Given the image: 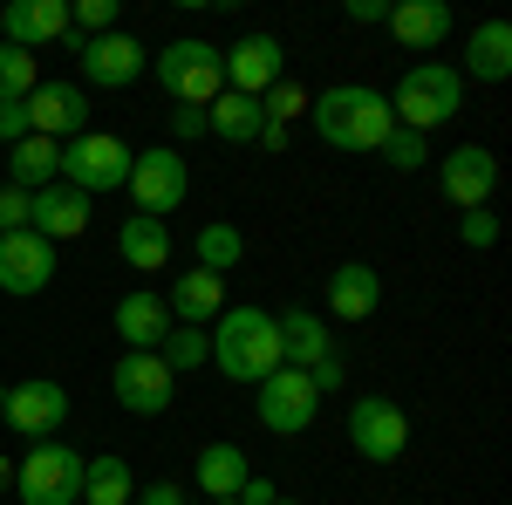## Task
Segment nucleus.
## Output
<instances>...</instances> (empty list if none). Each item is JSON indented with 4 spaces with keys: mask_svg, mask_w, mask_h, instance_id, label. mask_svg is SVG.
I'll list each match as a JSON object with an SVG mask.
<instances>
[{
    "mask_svg": "<svg viewBox=\"0 0 512 505\" xmlns=\"http://www.w3.org/2000/svg\"><path fill=\"white\" fill-rule=\"evenodd\" d=\"M308 123H315L321 144H335V151H383V137L396 130L390 96L369 89V82H335V89H321L315 103H308Z\"/></svg>",
    "mask_w": 512,
    "mask_h": 505,
    "instance_id": "1",
    "label": "nucleus"
},
{
    "mask_svg": "<svg viewBox=\"0 0 512 505\" xmlns=\"http://www.w3.org/2000/svg\"><path fill=\"white\" fill-rule=\"evenodd\" d=\"M205 335H212L219 376H233V383H267L280 369V328L267 308H226Z\"/></svg>",
    "mask_w": 512,
    "mask_h": 505,
    "instance_id": "2",
    "label": "nucleus"
},
{
    "mask_svg": "<svg viewBox=\"0 0 512 505\" xmlns=\"http://www.w3.org/2000/svg\"><path fill=\"white\" fill-rule=\"evenodd\" d=\"M458 103H465V76L451 69V62H410L390 89V117L396 130H417V137H431L437 123L458 117Z\"/></svg>",
    "mask_w": 512,
    "mask_h": 505,
    "instance_id": "3",
    "label": "nucleus"
},
{
    "mask_svg": "<svg viewBox=\"0 0 512 505\" xmlns=\"http://www.w3.org/2000/svg\"><path fill=\"white\" fill-rule=\"evenodd\" d=\"M151 76H158V89L171 96V103H185V110H205V103L226 89L219 48H212V41H198V35L164 41L158 55H151Z\"/></svg>",
    "mask_w": 512,
    "mask_h": 505,
    "instance_id": "4",
    "label": "nucleus"
},
{
    "mask_svg": "<svg viewBox=\"0 0 512 505\" xmlns=\"http://www.w3.org/2000/svg\"><path fill=\"white\" fill-rule=\"evenodd\" d=\"M69 192L82 198H103V192H123L130 185V144L110 137V130H82L62 144V171H55Z\"/></svg>",
    "mask_w": 512,
    "mask_h": 505,
    "instance_id": "5",
    "label": "nucleus"
},
{
    "mask_svg": "<svg viewBox=\"0 0 512 505\" xmlns=\"http://www.w3.org/2000/svg\"><path fill=\"white\" fill-rule=\"evenodd\" d=\"M82 458L76 444H62V437H48L35 444L21 465H14V499L21 505H76L82 499Z\"/></svg>",
    "mask_w": 512,
    "mask_h": 505,
    "instance_id": "6",
    "label": "nucleus"
},
{
    "mask_svg": "<svg viewBox=\"0 0 512 505\" xmlns=\"http://www.w3.org/2000/svg\"><path fill=\"white\" fill-rule=\"evenodd\" d=\"M130 205L144 212V219H171L185 192H192V164L185 151H171V144H144V151H130Z\"/></svg>",
    "mask_w": 512,
    "mask_h": 505,
    "instance_id": "7",
    "label": "nucleus"
},
{
    "mask_svg": "<svg viewBox=\"0 0 512 505\" xmlns=\"http://www.w3.org/2000/svg\"><path fill=\"white\" fill-rule=\"evenodd\" d=\"M110 396H117L130 417H164L178 403V376L164 369L158 349H123L110 369Z\"/></svg>",
    "mask_w": 512,
    "mask_h": 505,
    "instance_id": "8",
    "label": "nucleus"
},
{
    "mask_svg": "<svg viewBox=\"0 0 512 505\" xmlns=\"http://www.w3.org/2000/svg\"><path fill=\"white\" fill-rule=\"evenodd\" d=\"M349 444H355V458H369V465H396L410 451L403 403H390V396H355L349 403Z\"/></svg>",
    "mask_w": 512,
    "mask_h": 505,
    "instance_id": "9",
    "label": "nucleus"
},
{
    "mask_svg": "<svg viewBox=\"0 0 512 505\" xmlns=\"http://www.w3.org/2000/svg\"><path fill=\"white\" fill-rule=\"evenodd\" d=\"M253 410H260V424L274 430V437H308L321 396L308 389V376H301V369H274L267 383H253Z\"/></svg>",
    "mask_w": 512,
    "mask_h": 505,
    "instance_id": "10",
    "label": "nucleus"
},
{
    "mask_svg": "<svg viewBox=\"0 0 512 505\" xmlns=\"http://www.w3.org/2000/svg\"><path fill=\"white\" fill-rule=\"evenodd\" d=\"M219 69H226V89L233 96H267L280 76H287V48L274 35H239L233 48H219Z\"/></svg>",
    "mask_w": 512,
    "mask_h": 505,
    "instance_id": "11",
    "label": "nucleus"
},
{
    "mask_svg": "<svg viewBox=\"0 0 512 505\" xmlns=\"http://www.w3.org/2000/svg\"><path fill=\"white\" fill-rule=\"evenodd\" d=\"M28 130L62 144V137H82L89 130V89L82 82H41L28 96Z\"/></svg>",
    "mask_w": 512,
    "mask_h": 505,
    "instance_id": "12",
    "label": "nucleus"
},
{
    "mask_svg": "<svg viewBox=\"0 0 512 505\" xmlns=\"http://www.w3.org/2000/svg\"><path fill=\"white\" fill-rule=\"evenodd\" d=\"M7 424L21 430V437H55V430L69 424V389L35 376V383H7V410H0Z\"/></svg>",
    "mask_w": 512,
    "mask_h": 505,
    "instance_id": "13",
    "label": "nucleus"
},
{
    "mask_svg": "<svg viewBox=\"0 0 512 505\" xmlns=\"http://www.w3.org/2000/svg\"><path fill=\"white\" fill-rule=\"evenodd\" d=\"M76 69L89 89H130L144 76V41L137 35H96L76 48Z\"/></svg>",
    "mask_w": 512,
    "mask_h": 505,
    "instance_id": "14",
    "label": "nucleus"
},
{
    "mask_svg": "<svg viewBox=\"0 0 512 505\" xmlns=\"http://www.w3.org/2000/svg\"><path fill=\"white\" fill-rule=\"evenodd\" d=\"M437 185H444V198L458 212H478L492 198V185H499V157L485 151V144H458V151L437 164Z\"/></svg>",
    "mask_w": 512,
    "mask_h": 505,
    "instance_id": "15",
    "label": "nucleus"
},
{
    "mask_svg": "<svg viewBox=\"0 0 512 505\" xmlns=\"http://www.w3.org/2000/svg\"><path fill=\"white\" fill-rule=\"evenodd\" d=\"M55 280V246L41 233H0V294H41Z\"/></svg>",
    "mask_w": 512,
    "mask_h": 505,
    "instance_id": "16",
    "label": "nucleus"
},
{
    "mask_svg": "<svg viewBox=\"0 0 512 505\" xmlns=\"http://www.w3.org/2000/svg\"><path fill=\"white\" fill-rule=\"evenodd\" d=\"M0 28H7V48H55L69 35V0H7L0 7Z\"/></svg>",
    "mask_w": 512,
    "mask_h": 505,
    "instance_id": "17",
    "label": "nucleus"
},
{
    "mask_svg": "<svg viewBox=\"0 0 512 505\" xmlns=\"http://www.w3.org/2000/svg\"><path fill=\"white\" fill-rule=\"evenodd\" d=\"M164 308H171L178 328H212V321L226 314V280H219V273H205V267L178 273V280H171V294H164Z\"/></svg>",
    "mask_w": 512,
    "mask_h": 505,
    "instance_id": "18",
    "label": "nucleus"
},
{
    "mask_svg": "<svg viewBox=\"0 0 512 505\" xmlns=\"http://www.w3.org/2000/svg\"><path fill=\"white\" fill-rule=\"evenodd\" d=\"M274 328H280V369H315V362H328L335 355V335H328V321L321 314H308V308H287V314H274Z\"/></svg>",
    "mask_w": 512,
    "mask_h": 505,
    "instance_id": "19",
    "label": "nucleus"
},
{
    "mask_svg": "<svg viewBox=\"0 0 512 505\" xmlns=\"http://www.w3.org/2000/svg\"><path fill=\"white\" fill-rule=\"evenodd\" d=\"M376 308H383V273L369 260H342L328 273V314L335 321H369Z\"/></svg>",
    "mask_w": 512,
    "mask_h": 505,
    "instance_id": "20",
    "label": "nucleus"
},
{
    "mask_svg": "<svg viewBox=\"0 0 512 505\" xmlns=\"http://www.w3.org/2000/svg\"><path fill=\"white\" fill-rule=\"evenodd\" d=\"M28 233H41L48 246H62V239L89 233V198L69 192L62 178H55V185H41V192H35V212H28Z\"/></svg>",
    "mask_w": 512,
    "mask_h": 505,
    "instance_id": "21",
    "label": "nucleus"
},
{
    "mask_svg": "<svg viewBox=\"0 0 512 505\" xmlns=\"http://www.w3.org/2000/svg\"><path fill=\"white\" fill-rule=\"evenodd\" d=\"M110 321H117L123 349H158L164 335H171V308H164V294H151V287H130Z\"/></svg>",
    "mask_w": 512,
    "mask_h": 505,
    "instance_id": "22",
    "label": "nucleus"
},
{
    "mask_svg": "<svg viewBox=\"0 0 512 505\" xmlns=\"http://www.w3.org/2000/svg\"><path fill=\"white\" fill-rule=\"evenodd\" d=\"M246 478H253V465H246V451H239L233 437L198 444V492H205V505H212V499H239Z\"/></svg>",
    "mask_w": 512,
    "mask_h": 505,
    "instance_id": "23",
    "label": "nucleus"
},
{
    "mask_svg": "<svg viewBox=\"0 0 512 505\" xmlns=\"http://www.w3.org/2000/svg\"><path fill=\"white\" fill-rule=\"evenodd\" d=\"M383 28H390L403 48L424 55V48H437V41L451 35V7H444V0H390V21H383Z\"/></svg>",
    "mask_w": 512,
    "mask_h": 505,
    "instance_id": "24",
    "label": "nucleus"
},
{
    "mask_svg": "<svg viewBox=\"0 0 512 505\" xmlns=\"http://www.w3.org/2000/svg\"><path fill=\"white\" fill-rule=\"evenodd\" d=\"M458 76H472V82H506L512 76V28L506 21H478L472 41H465Z\"/></svg>",
    "mask_w": 512,
    "mask_h": 505,
    "instance_id": "25",
    "label": "nucleus"
},
{
    "mask_svg": "<svg viewBox=\"0 0 512 505\" xmlns=\"http://www.w3.org/2000/svg\"><path fill=\"white\" fill-rule=\"evenodd\" d=\"M117 253L130 273H158L164 260H171V226L164 219H144V212H130L117 226Z\"/></svg>",
    "mask_w": 512,
    "mask_h": 505,
    "instance_id": "26",
    "label": "nucleus"
},
{
    "mask_svg": "<svg viewBox=\"0 0 512 505\" xmlns=\"http://www.w3.org/2000/svg\"><path fill=\"white\" fill-rule=\"evenodd\" d=\"M55 171H62V144H48V137H21V144H7V185H14V192H41V185H55Z\"/></svg>",
    "mask_w": 512,
    "mask_h": 505,
    "instance_id": "27",
    "label": "nucleus"
},
{
    "mask_svg": "<svg viewBox=\"0 0 512 505\" xmlns=\"http://www.w3.org/2000/svg\"><path fill=\"white\" fill-rule=\"evenodd\" d=\"M260 103L253 96H233V89H219L212 103H205V137H226V144H253L260 137Z\"/></svg>",
    "mask_w": 512,
    "mask_h": 505,
    "instance_id": "28",
    "label": "nucleus"
},
{
    "mask_svg": "<svg viewBox=\"0 0 512 505\" xmlns=\"http://www.w3.org/2000/svg\"><path fill=\"white\" fill-rule=\"evenodd\" d=\"M137 499V478L123 458H89L82 465V505H130Z\"/></svg>",
    "mask_w": 512,
    "mask_h": 505,
    "instance_id": "29",
    "label": "nucleus"
},
{
    "mask_svg": "<svg viewBox=\"0 0 512 505\" xmlns=\"http://www.w3.org/2000/svg\"><path fill=\"white\" fill-rule=\"evenodd\" d=\"M239 260H246V233H239L233 219H212V226H198V260H192V267H205V273H219V280H226Z\"/></svg>",
    "mask_w": 512,
    "mask_h": 505,
    "instance_id": "30",
    "label": "nucleus"
},
{
    "mask_svg": "<svg viewBox=\"0 0 512 505\" xmlns=\"http://www.w3.org/2000/svg\"><path fill=\"white\" fill-rule=\"evenodd\" d=\"M158 355H164V369H171V376L205 369V362H212V335H205V328H178V321H171V335L158 342Z\"/></svg>",
    "mask_w": 512,
    "mask_h": 505,
    "instance_id": "31",
    "label": "nucleus"
},
{
    "mask_svg": "<svg viewBox=\"0 0 512 505\" xmlns=\"http://www.w3.org/2000/svg\"><path fill=\"white\" fill-rule=\"evenodd\" d=\"M35 89H41L35 55H28V48H7V41H0V103H28Z\"/></svg>",
    "mask_w": 512,
    "mask_h": 505,
    "instance_id": "32",
    "label": "nucleus"
},
{
    "mask_svg": "<svg viewBox=\"0 0 512 505\" xmlns=\"http://www.w3.org/2000/svg\"><path fill=\"white\" fill-rule=\"evenodd\" d=\"M376 157H383L390 171H424V164H431V137H417V130H390Z\"/></svg>",
    "mask_w": 512,
    "mask_h": 505,
    "instance_id": "33",
    "label": "nucleus"
},
{
    "mask_svg": "<svg viewBox=\"0 0 512 505\" xmlns=\"http://www.w3.org/2000/svg\"><path fill=\"white\" fill-rule=\"evenodd\" d=\"M260 117H267V123H280V130H287V123H294V117H308V89H301V82H287V76H280L274 89L260 96Z\"/></svg>",
    "mask_w": 512,
    "mask_h": 505,
    "instance_id": "34",
    "label": "nucleus"
},
{
    "mask_svg": "<svg viewBox=\"0 0 512 505\" xmlns=\"http://www.w3.org/2000/svg\"><path fill=\"white\" fill-rule=\"evenodd\" d=\"M458 239H465L472 253H492V246H499V219H492V205L465 212V219H458Z\"/></svg>",
    "mask_w": 512,
    "mask_h": 505,
    "instance_id": "35",
    "label": "nucleus"
},
{
    "mask_svg": "<svg viewBox=\"0 0 512 505\" xmlns=\"http://www.w3.org/2000/svg\"><path fill=\"white\" fill-rule=\"evenodd\" d=\"M28 212H35V192L0 185V233H28Z\"/></svg>",
    "mask_w": 512,
    "mask_h": 505,
    "instance_id": "36",
    "label": "nucleus"
},
{
    "mask_svg": "<svg viewBox=\"0 0 512 505\" xmlns=\"http://www.w3.org/2000/svg\"><path fill=\"white\" fill-rule=\"evenodd\" d=\"M308 389H315V396H342V389H349V369H342V355L315 362V369H308Z\"/></svg>",
    "mask_w": 512,
    "mask_h": 505,
    "instance_id": "37",
    "label": "nucleus"
},
{
    "mask_svg": "<svg viewBox=\"0 0 512 505\" xmlns=\"http://www.w3.org/2000/svg\"><path fill=\"white\" fill-rule=\"evenodd\" d=\"M130 505H192V499H185V485H178V478H151Z\"/></svg>",
    "mask_w": 512,
    "mask_h": 505,
    "instance_id": "38",
    "label": "nucleus"
},
{
    "mask_svg": "<svg viewBox=\"0 0 512 505\" xmlns=\"http://www.w3.org/2000/svg\"><path fill=\"white\" fill-rule=\"evenodd\" d=\"M21 137H35L28 130V103H0V144H21Z\"/></svg>",
    "mask_w": 512,
    "mask_h": 505,
    "instance_id": "39",
    "label": "nucleus"
},
{
    "mask_svg": "<svg viewBox=\"0 0 512 505\" xmlns=\"http://www.w3.org/2000/svg\"><path fill=\"white\" fill-rule=\"evenodd\" d=\"M171 137H178V144L205 137V110H185V103H178V110H171ZM178 144H171V151H178Z\"/></svg>",
    "mask_w": 512,
    "mask_h": 505,
    "instance_id": "40",
    "label": "nucleus"
},
{
    "mask_svg": "<svg viewBox=\"0 0 512 505\" xmlns=\"http://www.w3.org/2000/svg\"><path fill=\"white\" fill-rule=\"evenodd\" d=\"M280 492H274V478H260V471H253V478H246V485H239V505H274Z\"/></svg>",
    "mask_w": 512,
    "mask_h": 505,
    "instance_id": "41",
    "label": "nucleus"
},
{
    "mask_svg": "<svg viewBox=\"0 0 512 505\" xmlns=\"http://www.w3.org/2000/svg\"><path fill=\"white\" fill-rule=\"evenodd\" d=\"M349 21H362V28L369 21H390V0H349Z\"/></svg>",
    "mask_w": 512,
    "mask_h": 505,
    "instance_id": "42",
    "label": "nucleus"
},
{
    "mask_svg": "<svg viewBox=\"0 0 512 505\" xmlns=\"http://www.w3.org/2000/svg\"><path fill=\"white\" fill-rule=\"evenodd\" d=\"M253 144H260V151H287V130H280V123H260V137H253Z\"/></svg>",
    "mask_w": 512,
    "mask_h": 505,
    "instance_id": "43",
    "label": "nucleus"
},
{
    "mask_svg": "<svg viewBox=\"0 0 512 505\" xmlns=\"http://www.w3.org/2000/svg\"><path fill=\"white\" fill-rule=\"evenodd\" d=\"M0 485H14V465H7V458H0Z\"/></svg>",
    "mask_w": 512,
    "mask_h": 505,
    "instance_id": "44",
    "label": "nucleus"
},
{
    "mask_svg": "<svg viewBox=\"0 0 512 505\" xmlns=\"http://www.w3.org/2000/svg\"><path fill=\"white\" fill-rule=\"evenodd\" d=\"M0 410H7V383H0Z\"/></svg>",
    "mask_w": 512,
    "mask_h": 505,
    "instance_id": "45",
    "label": "nucleus"
},
{
    "mask_svg": "<svg viewBox=\"0 0 512 505\" xmlns=\"http://www.w3.org/2000/svg\"><path fill=\"white\" fill-rule=\"evenodd\" d=\"M274 505H301V499H274Z\"/></svg>",
    "mask_w": 512,
    "mask_h": 505,
    "instance_id": "46",
    "label": "nucleus"
},
{
    "mask_svg": "<svg viewBox=\"0 0 512 505\" xmlns=\"http://www.w3.org/2000/svg\"><path fill=\"white\" fill-rule=\"evenodd\" d=\"M212 505H239V499H212Z\"/></svg>",
    "mask_w": 512,
    "mask_h": 505,
    "instance_id": "47",
    "label": "nucleus"
},
{
    "mask_svg": "<svg viewBox=\"0 0 512 505\" xmlns=\"http://www.w3.org/2000/svg\"><path fill=\"white\" fill-rule=\"evenodd\" d=\"M76 505H82V499H76Z\"/></svg>",
    "mask_w": 512,
    "mask_h": 505,
    "instance_id": "48",
    "label": "nucleus"
}]
</instances>
